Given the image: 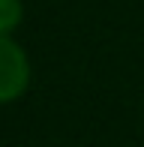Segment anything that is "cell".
Returning a JSON list of instances; mask_svg holds the SVG:
<instances>
[{"instance_id": "obj_1", "label": "cell", "mask_w": 144, "mask_h": 147, "mask_svg": "<svg viewBox=\"0 0 144 147\" xmlns=\"http://www.w3.org/2000/svg\"><path fill=\"white\" fill-rule=\"evenodd\" d=\"M30 84V60L27 51L12 36L0 33V105L15 102L24 96Z\"/></svg>"}, {"instance_id": "obj_2", "label": "cell", "mask_w": 144, "mask_h": 147, "mask_svg": "<svg viewBox=\"0 0 144 147\" xmlns=\"http://www.w3.org/2000/svg\"><path fill=\"white\" fill-rule=\"evenodd\" d=\"M21 18H24L21 0H0V33L3 36H12V30L21 24Z\"/></svg>"}]
</instances>
